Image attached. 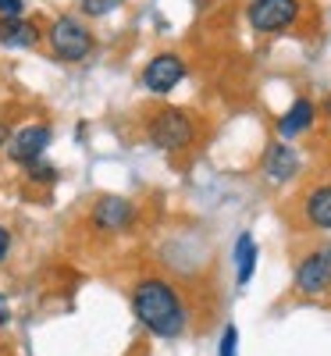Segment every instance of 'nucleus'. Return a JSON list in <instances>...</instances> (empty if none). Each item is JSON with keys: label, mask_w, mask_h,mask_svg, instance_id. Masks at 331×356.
Returning a JSON list of instances; mask_svg holds the SVG:
<instances>
[{"label": "nucleus", "mask_w": 331, "mask_h": 356, "mask_svg": "<svg viewBox=\"0 0 331 356\" xmlns=\"http://www.w3.org/2000/svg\"><path fill=\"white\" fill-rule=\"evenodd\" d=\"M132 310H136L143 328L157 339H178L189 324L182 296L164 278H143L132 289Z\"/></svg>", "instance_id": "f257e3e1"}, {"label": "nucleus", "mask_w": 331, "mask_h": 356, "mask_svg": "<svg viewBox=\"0 0 331 356\" xmlns=\"http://www.w3.org/2000/svg\"><path fill=\"white\" fill-rule=\"evenodd\" d=\"M146 139L154 143L157 150H164V154H178V150H186V146L196 139V125H193V118L186 111L161 107L157 114H150Z\"/></svg>", "instance_id": "f03ea898"}, {"label": "nucleus", "mask_w": 331, "mask_h": 356, "mask_svg": "<svg viewBox=\"0 0 331 356\" xmlns=\"http://www.w3.org/2000/svg\"><path fill=\"white\" fill-rule=\"evenodd\" d=\"M43 40L50 43V54L65 65H75V61L93 54V33H89V29L82 25V18H75V15L54 18V25L47 29Z\"/></svg>", "instance_id": "7ed1b4c3"}, {"label": "nucleus", "mask_w": 331, "mask_h": 356, "mask_svg": "<svg viewBox=\"0 0 331 356\" xmlns=\"http://www.w3.org/2000/svg\"><path fill=\"white\" fill-rule=\"evenodd\" d=\"M50 139H54L50 125H40V122L22 125L18 132H11V139H8V146H4V150H8V161L18 164V168H29L33 161H40V157L47 154Z\"/></svg>", "instance_id": "20e7f679"}, {"label": "nucleus", "mask_w": 331, "mask_h": 356, "mask_svg": "<svg viewBox=\"0 0 331 356\" xmlns=\"http://www.w3.org/2000/svg\"><path fill=\"white\" fill-rule=\"evenodd\" d=\"M246 18L257 33H282L299 18V0H250Z\"/></svg>", "instance_id": "39448f33"}, {"label": "nucleus", "mask_w": 331, "mask_h": 356, "mask_svg": "<svg viewBox=\"0 0 331 356\" xmlns=\"http://www.w3.org/2000/svg\"><path fill=\"white\" fill-rule=\"evenodd\" d=\"M296 289L303 296H321L331 289V246L307 253L296 267Z\"/></svg>", "instance_id": "423d86ee"}, {"label": "nucleus", "mask_w": 331, "mask_h": 356, "mask_svg": "<svg viewBox=\"0 0 331 356\" xmlns=\"http://www.w3.org/2000/svg\"><path fill=\"white\" fill-rule=\"evenodd\" d=\"M182 79H186V61L178 54H157L154 61L143 68V86L150 89V93H157V97L171 93Z\"/></svg>", "instance_id": "0eeeda50"}, {"label": "nucleus", "mask_w": 331, "mask_h": 356, "mask_svg": "<svg viewBox=\"0 0 331 356\" xmlns=\"http://www.w3.org/2000/svg\"><path fill=\"white\" fill-rule=\"evenodd\" d=\"M132 218H136V207H132V200H125V196H100V200L93 203V214H89L93 228H97V232H107V235L129 228Z\"/></svg>", "instance_id": "6e6552de"}, {"label": "nucleus", "mask_w": 331, "mask_h": 356, "mask_svg": "<svg viewBox=\"0 0 331 356\" xmlns=\"http://www.w3.org/2000/svg\"><path fill=\"white\" fill-rule=\"evenodd\" d=\"M296 171H299V154L289 143H271L264 154V175L271 182H289Z\"/></svg>", "instance_id": "1a4fd4ad"}, {"label": "nucleus", "mask_w": 331, "mask_h": 356, "mask_svg": "<svg viewBox=\"0 0 331 356\" xmlns=\"http://www.w3.org/2000/svg\"><path fill=\"white\" fill-rule=\"evenodd\" d=\"M43 40L40 25L29 18H0V47H15V50H29Z\"/></svg>", "instance_id": "9d476101"}, {"label": "nucleus", "mask_w": 331, "mask_h": 356, "mask_svg": "<svg viewBox=\"0 0 331 356\" xmlns=\"http://www.w3.org/2000/svg\"><path fill=\"white\" fill-rule=\"evenodd\" d=\"M314 118H317V111H314V104H310V100H296V104L282 114V122H278V136H282V139H296L299 132H307V129L314 125Z\"/></svg>", "instance_id": "9b49d317"}, {"label": "nucleus", "mask_w": 331, "mask_h": 356, "mask_svg": "<svg viewBox=\"0 0 331 356\" xmlns=\"http://www.w3.org/2000/svg\"><path fill=\"white\" fill-rule=\"evenodd\" d=\"M303 211H307V221H310L314 228L331 232V186H317V189L307 196Z\"/></svg>", "instance_id": "f8f14e48"}, {"label": "nucleus", "mask_w": 331, "mask_h": 356, "mask_svg": "<svg viewBox=\"0 0 331 356\" xmlns=\"http://www.w3.org/2000/svg\"><path fill=\"white\" fill-rule=\"evenodd\" d=\"M235 267H239V285H246L253 278V267H257V243L250 232H243L235 239Z\"/></svg>", "instance_id": "ddd939ff"}, {"label": "nucleus", "mask_w": 331, "mask_h": 356, "mask_svg": "<svg viewBox=\"0 0 331 356\" xmlns=\"http://www.w3.org/2000/svg\"><path fill=\"white\" fill-rule=\"evenodd\" d=\"M79 8L86 18H107L111 11L122 8V0H79Z\"/></svg>", "instance_id": "4468645a"}, {"label": "nucleus", "mask_w": 331, "mask_h": 356, "mask_svg": "<svg viewBox=\"0 0 331 356\" xmlns=\"http://www.w3.org/2000/svg\"><path fill=\"white\" fill-rule=\"evenodd\" d=\"M25 171H29V178H33V182H40V186H54V182H57V175H61L54 164H47L43 157H40V161H33Z\"/></svg>", "instance_id": "2eb2a0df"}, {"label": "nucleus", "mask_w": 331, "mask_h": 356, "mask_svg": "<svg viewBox=\"0 0 331 356\" xmlns=\"http://www.w3.org/2000/svg\"><path fill=\"white\" fill-rule=\"evenodd\" d=\"M235 349H239V332H235V324H228L225 335H221V353L218 356H235Z\"/></svg>", "instance_id": "dca6fc26"}, {"label": "nucleus", "mask_w": 331, "mask_h": 356, "mask_svg": "<svg viewBox=\"0 0 331 356\" xmlns=\"http://www.w3.org/2000/svg\"><path fill=\"white\" fill-rule=\"evenodd\" d=\"M25 8V0H0V18H18Z\"/></svg>", "instance_id": "f3484780"}, {"label": "nucleus", "mask_w": 331, "mask_h": 356, "mask_svg": "<svg viewBox=\"0 0 331 356\" xmlns=\"http://www.w3.org/2000/svg\"><path fill=\"white\" fill-rule=\"evenodd\" d=\"M8 253H11V232H8L4 225H0V264L8 260Z\"/></svg>", "instance_id": "a211bd4d"}, {"label": "nucleus", "mask_w": 331, "mask_h": 356, "mask_svg": "<svg viewBox=\"0 0 331 356\" xmlns=\"http://www.w3.org/2000/svg\"><path fill=\"white\" fill-rule=\"evenodd\" d=\"M11 321V307H8V300L0 296V324H8Z\"/></svg>", "instance_id": "6ab92c4d"}, {"label": "nucleus", "mask_w": 331, "mask_h": 356, "mask_svg": "<svg viewBox=\"0 0 331 356\" xmlns=\"http://www.w3.org/2000/svg\"><path fill=\"white\" fill-rule=\"evenodd\" d=\"M8 139H11V136H8V129L0 125V146H8Z\"/></svg>", "instance_id": "aec40b11"}]
</instances>
